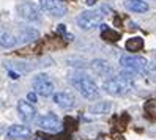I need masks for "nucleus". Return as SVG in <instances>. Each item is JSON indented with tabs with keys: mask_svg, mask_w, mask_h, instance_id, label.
<instances>
[{
	"mask_svg": "<svg viewBox=\"0 0 156 140\" xmlns=\"http://www.w3.org/2000/svg\"><path fill=\"white\" fill-rule=\"evenodd\" d=\"M120 65L129 74H144L148 71V60L140 55H122Z\"/></svg>",
	"mask_w": 156,
	"mask_h": 140,
	"instance_id": "20e7f679",
	"label": "nucleus"
},
{
	"mask_svg": "<svg viewBox=\"0 0 156 140\" xmlns=\"http://www.w3.org/2000/svg\"><path fill=\"white\" fill-rule=\"evenodd\" d=\"M71 83L85 99H96L99 96L98 85L88 76H82V74H79V76H73L71 77Z\"/></svg>",
	"mask_w": 156,
	"mask_h": 140,
	"instance_id": "7ed1b4c3",
	"label": "nucleus"
},
{
	"mask_svg": "<svg viewBox=\"0 0 156 140\" xmlns=\"http://www.w3.org/2000/svg\"><path fill=\"white\" fill-rule=\"evenodd\" d=\"M40 36V33L36 32L35 29H24L19 35H17V38H19V43H30V41H33V40H36Z\"/></svg>",
	"mask_w": 156,
	"mask_h": 140,
	"instance_id": "2eb2a0df",
	"label": "nucleus"
},
{
	"mask_svg": "<svg viewBox=\"0 0 156 140\" xmlns=\"http://www.w3.org/2000/svg\"><path fill=\"white\" fill-rule=\"evenodd\" d=\"M35 123L38 128H41L43 131H48V132H60L62 131V121L55 114L41 115L35 120Z\"/></svg>",
	"mask_w": 156,
	"mask_h": 140,
	"instance_id": "0eeeda50",
	"label": "nucleus"
},
{
	"mask_svg": "<svg viewBox=\"0 0 156 140\" xmlns=\"http://www.w3.org/2000/svg\"><path fill=\"white\" fill-rule=\"evenodd\" d=\"M125 6L126 10H129L133 13H147L150 10V5L145 0H126Z\"/></svg>",
	"mask_w": 156,
	"mask_h": 140,
	"instance_id": "4468645a",
	"label": "nucleus"
},
{
	"mask_svg": "<svg viewBox=\"0 0 156 140\" xmlns=\"http://www.w3.org/2000/svg\"><path fill=\"white\" fill-rule=\"evenodd\" d=\"M40 6L54 17H63L66 14L65 0H40Z\"/></svg>",
	"mask_w": 156,
	"mask_h": 140,
	"instance_id": "6e6552de",
	"label": "nucleus"
},
{
	"mask_svg": "<svg viewBox=\"0 0 156 140\" xmlns=\"http://www.w3.org/2000/svg\"><path fill=\"white\" fill-rule=\"evenodd\" d=\"M91 69L99 76H111L112 74V66L111 63L106 60H93L91 61Z\"/></svg>",
	"mask_w": 156,
	"mask_h": 140,
	"instance_id": "ddd939ff",
	"label": "nucleus"
},
{
	"mask_svg": "<svg viewBox=\"0 0 156 140\" xmlns=\"http://www.w3.org/2000/svg\"><path fill=\"white\" fill-rule=\"evenodd\" d=\"M10 76H11V79H14V80H16V79H19V76H17L16 72H10Z\"/></svg>",
	"mask_w": 156,
	"mask_h": 140,
	"instance_id": "aec40b11",
	"label": "nucleus"
},
{
	"mask_svg": "<svg viewBox=\"0 0 156 140\" xmlns=\"http://www.w3.org/2000/svg\"><path fill=\"white\" fill-rule=\"evenodd\" d=\"M111 102H107V101H104V102H98L96 106H93L90 110L93 112V114H107L109 110H111Z\"/></svg>",
	"mask_w": 156,
	"mask_h": 140,
	"instance_id": "f3484780",
	"label": "nucleus"
},
{
	"mask_svg": "<svg viewBox=\"0 0 156 140\" xmlns=\"http://www.w3.org/2000/svg\"><path fill=\"white\" fill-rule=\"evenodd\" d=\"M103 88L114 96H123L128 95L133 88H134V82H133V74L129 72H122L118 76H111L103 82Z\"/></svg>",
	"mask_w": 156,
	"mask_h": 140,
	"instance_id": "f257e3e1",
	"label": "nucleus"
},
{
	"mask_svg": "<svg viewBox=\"0 0 156 140\" xmlns=\"http://www.w3.org/2000/svg\"><path fill=\"white\" fill-rule=\"evenodd\" d=\"M154 60H156V52H154Z\"/></svg>",
	"mask_w": 156,
	"mask_h": 140,
	"instance_id": "4be33fe9",
	"label": "nucleus"
},
{
	"mask_svg": "<svg viewBox=\"0 0 156 140\" xmlns=\"http://www.w3.org/2000/svg\"><path fill=\"white\" fill-rule=\"evenodd\" d=\"M17 112H19V115L24 121H32L36 117V110H35L33 104H30V102L25 101V99H21L17 102Z\"/></svg>",
	"mask_w": 156,
	"mask_h": 140,
	"instance_id": "f8f14e48",
	"label": "nucleus"
},
{
	"mask_svg": "<svg viewBox=\"0 0 156 140\" xmlns=\"http://www.w3.org/2000/svg\"><path fill=\"white\" fill-rule=\"evenodd\" d=\"M32 135V129L22 126V124H13L8 128L6 132V138L8 140H17V138H27Z\"/></svg>",
	"mask_w": 156,
	"mask_h": 140,
	"instance_id": "1a4fd4ad",
	"label": "nucleus"
},
{
	"mask_svg": "<svg viewBox=\"0 0 156 140\" xmlns=\"http://www.w3.org/2000/svg\"><path fill=\"white\" fill-rule=\"evenodd\" d=\"M19 43V38L17 35H14L11 30L5 29V27H0V47L5 49H11Z\"/></svg>",
	"mask_w": 156,
	"mask_h": 140,
	"instance_id": "9d476101",
	"label": "nucleus"
},
{
	"mask_svg": "<svg viewBox=\"0 0 156 140\" xmlns=\"http://www.w3.org/2000/svg\"><path fill=\"white\" fill-rule=\"evenodd\" d=\"M27 101L30 102V104H35L36 101H38V98H36V93H29V95H27Z\"/></svg>",
	"mask_w": 156,
	"mask_h": 140,
	"instance_id": "a211bd4d",
	"label": "nucleus"
},
{
	"mask_svg": "<svg viewBox=\"0 0 156 140\" xmlns=\"http://www.w3.org/2000/svg\"><path fill=\"white\" fill-rule=\"evenodd\" d=\"M17 14H19L22 19L30 21V22H36L41 19V10L40 6L33 3V2H22L17 5Z\"/></svg>",
	"mask_w": 156,
	"mask_h": 140,
	"instance_id": "423d86ee",
	"label": "nucleus"
},
{
	"mask_svg": "<svg viewBox=\"0 0 156 140\" xmlns=\"http://www.w3.org/2000/svg\"><path fill=\"white\" fill-rule=\"evenodd\" d=\"M32 85H33V90L36 95L44 96V98L54 95V90H55L54 88V82L51 80V77L48 74H36L33 77Z\"/></svg>",
	"mask_w": 156,
	"mask_h": 140,
	"instance_id": "39448f33",
	"label": "nucleus"
},
{
	"mask_svg": "<svg viewBox=\"0 0 156 140\" xmlns=\"http://www.w3.org/2000/svg\"><path fill=\"white\" fill-rule=\"evenodd\" d=\"M125 47H126V51H129V52H137V51H140V49L144 47V40L140 38V36L131 38V40L126 41Z\"/></svg>",
	"mask_w": 156,
	"mask_h": 140,
	"instance_id": "dca6fc26",
	"label": "nucleus"
},
{
	"mask_svg": "<svg viewBox=\"0 0 156 140\" xmlns=\"http://www.w3.org/2000/svg\"><path fill=\"white\" fill-rule=\"evenodd\" d=\"M106 11H109L107 8H98V10H88V11H84L77 16V25L80 27L82 30H93L96 27H99L103 24L104 17H106Z\"/></svg>",
	"mask_w": 156,
	"mask_h": 140,
	"instance_id": "f03ea898",
	"label": "nucleus"
},
{
	"mask_svg": "<svg viewBox=\"0 0 156 140\" xmlns=\"http://www.w3.org/2000/svg\"><path fill=\"white\" fill-rule=\"evenodd\" d=\"M35 140H43V138H41V137H36V138H35Z\"/></svg>",
	"mask_w": 156,
	"mask_h": 140,
	"instance_id": "412c9836",
	"label": "nucleus"
},
{
	"mask_svg": "<svg viewBox=\"0 0 156 140\" xmlns=\"http://www.w3.org/2000/svg\"><path fill=\"white\" fill-rule=\"evenodd\" d=\"M85 3H87L88 6H93V5L96 3V0H87V2H85Z\"/></svg>",
	"mask_w": 156,
	"mask_h": 140,
	"instance_id": "6ab92c4d",
	"label": "nucleus"
},
{
	"mask_svg": "<svg viewBox=\"0 0 156 140\" xmlns=\"http://www.w3.org/2000/svg\"><path fill=\"white\" fill-rule=\"evenodd\" d=\"M54 102H55L58 107L68 110V109L74 107L76 99H74V96L66 93V91H58V93H54Z\"/></svg>",
	"mask_w": 156,
	"mask_h": 140,
	"instance_id": "9b49d317",
	"label": "nucleus"
}]
</instances>
